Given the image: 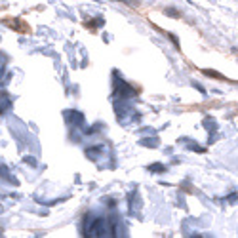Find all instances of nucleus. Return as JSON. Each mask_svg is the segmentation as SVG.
I'll list each match as a JSON object with an SVG mask.
<instances>
[{
	"mask_svg": "<svg viewBox=\"0 0 238 238\" xmlns=\"http://www.w3.org/2000/svg\"><path fill=\"white\" fill-rule=\"evenodd\" d=\"M206 74H208V76H215V78H223L219 73H211V71H206Z\"/></svg>",
	"mask_w": 238,
	"mask_h": 238,
	"instance_id": "nucleus-1",
	"label": "nucleus"
}]
</instances>
